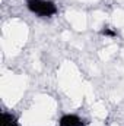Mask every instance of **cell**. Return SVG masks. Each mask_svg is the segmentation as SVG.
Returning <instances> with one entry per match:
<instances>
[{"instance_id":"obj_1","label":"cell","mask_w":124,"mask_h":126,"mask_svg":"<svg viewBox=\"0 0 124 126\" xmlns=\"http://www.w3.org/2000/svg\"><path fill=\"white\" fill-rule=\"evenodd\" d=\"M29 10L39 16H51L56 13V6L48 0H28Z\"/></svg>"},{"instance_id":"obj_2","label":"cell","mask_w":124,"mask_h":126,"mask_svg":"<svg viewBox=\"0 0 124 126\" xmlns=\"http://www.w3.org/2000/svg\"><path fill=\"white\" fill-rule=\"evenodd\" d=\"M60 126H83V122L74 114H67V116L62 117Z\"/></svg>"}]
</instances>
